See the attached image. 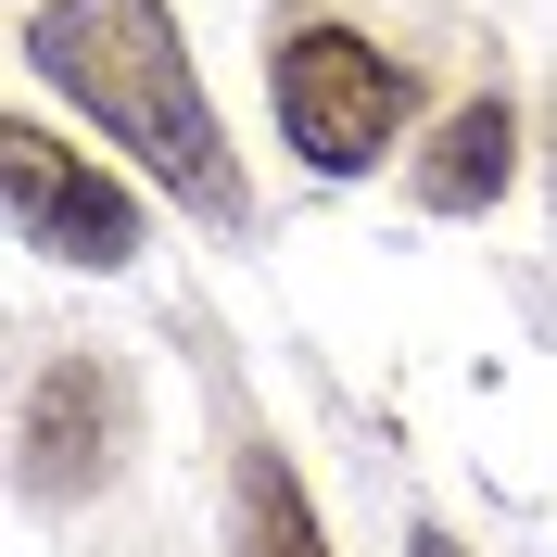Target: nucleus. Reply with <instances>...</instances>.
<instances>
[{
    "instance_id": "nucleus-3",
    "label": "nucleus",
    "mask_w": 557,
    "mask_h": 557,
    "mask_svg": "<svg viewBox=\"0 0 557 557\" xmlns=\"http://www.w3.org/2000/svg\"><path fill=\"white\" fill-rule=\"evenodd\" d=\"M0 190H13V242H38L51 267H127L139 253V203L114 177H89L38 114L0 127Z\"/></svg>"
},
{
    "instance_id": "nucleus-2",
    "label": "nucleus",
    "mask_w": 557,
    "mask_h": 557,
    "mask_svg": "<svg viewBox=\"0 0 557 557\" xmlns=\"http://www.w3.org/2000/svg\"><path fill=\"white\" fill-rule=\"evenodd\" d=\"M267 89H278V127H292V152L317 177L381 165L393 139H406V114H418V76L393 64L381 38H355V26H278Z\"/></svg>"
},
{
    "instance_id": "nucleus-6",
    "label": "nucleus",
    "mask_w": 557,
    "mask_h": 557,
    "mask_svg": "<svg viewBox=\"0 0 557 557\" xmlns=\"http://www.w3.org/2000/svg\"><path fill=\"white\" fill-rule=\"evenodd\" d=\"M242 557H330V532H317V494L292 482V456L253 444L242 456Z\"/></svg>"
},
{
    "instance_id": "nucleus-7",
    "label": "nucleus",
    "mask_w": 557,
    "mask_h": 557,
    "mask_svg": "<svg viewBox=\"0 0 557 557\" xmlns=\"http://www.w3.org/2000/svg\"><path fill=\"white\" fill-rule=\"evenodd\" d=\"M406 557H469V545H456V532H418V545H406Z\"/></svg>"
},
{
    "instance_id": "nucleus-5",
    "label": "nucleus",
    "mask_w": 557,
    "mask_h": 557,
    "mask_svg": "<svg viewBox=\"0 0 557 557\" xmlns=\"http://www.w3.org/2000/svg\"><path fill=\"white\" fill-rule=\"evenodd\" d=\"M507 177H520V114H507V89H482V102H456L444 139L418 152V203L431 215H482Z\"/></svg>"
},
{
    "instance_id": "nucleus-4",
    "label": "nucleus",
    "mask_w": 557,
    "mask_h": 557,
    "mask_svg": "<svg viewBox=\"0 0 557 557\" xmlns=\"http://www.w3.org/2000/svg\"><path fill=\"white\" fill-rule=\"evenodd\" d=\"M114 456H127V381H114L102 355H64V368H38L26 381V418H13V469L26 494H102Z\"/></svg>"
},
{
    "instance_id": "nucleus-1",
    "label": "nucleus",
    "mask_w": 557,
    "mask_h": 557,
    "mask_svg": "<svg viewBox=\"0 0 557 557\" xmlns=\"http://www.w3.org/2000/svg\"><path fill=\"white\" fill-rule=\"evenodd\" d=\"M26 64L64 102H89V127L127 139L190 215H215V228L253 215L242 165H228V127H215L203 76H190V38L165 26V0H38L26 13Z\"/></svg>"
}]
</instances>
